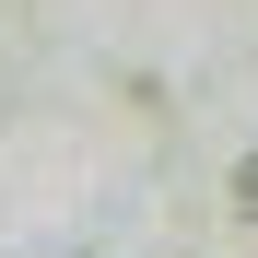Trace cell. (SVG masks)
<instances>
[{"label": "cell", "mask_w": 258, "mask_h": 258, "mask_svg": "<svg viewBox=\"0 0 258 258\" xmlns=\"http://www.w3.org/2000/svg\"><path fill=\"white\" fill-rule=\"evenodd\" d=\"M235 211H246V223H258V153H246V176H235Z\"/></svg>", "instance_id": "cell-1"}]
</instances>
